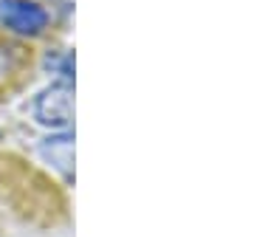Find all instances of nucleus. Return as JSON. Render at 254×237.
I'll return each mask as SVG.
<instances>
[{
    "instance_id": "nucleus-3",
    "label": "nucleus",
    "mask_w": 254,
    "mask_h": 237,
    "mask_svg": "<svg viewBox=\"0 0 254 237\" xmlns=\"http://www.w3.org/2000/svg\"><path fill=\"white\" fill-rule=\"evenodd\" d=\"M43 155H46L48 161H51L65 178H71L73 175V136L71 133H60V136L46 138Z\"/></svg>"
},
{
    "instance_id": "nucleus-1",
    "label": "nucleus",
    "mask_w": 254,
    "mask_h": 237,
    "mask_svg": "<svg viewBox=\"0 0 254 237\" xmlns=\"http://www.w3.org/2000/svg\"><path fill=\"white\" fill-rule=\"evenodd\" d=\"M34 116L46 127H68L73 118V85L71 79L54 82L48 91L37 96Z\"/></svg>"
},
{
    "instance_id": "nucleus-2",
    "label": "nucleus",
    "mask_w": 254,
    "mask_h": 237,
    "mask_svg": "<svg viewBox=\"0 0 254 237\" xmlns=\"http://www.w3.org/2000/svg\"><path fill=\"white\" fill-rule=\"evenodd\" d=\"M0 23L17 34L37 37L46 31L48 14L34 0H3L0 3Z\"/></svg>"
}]
</instances>
